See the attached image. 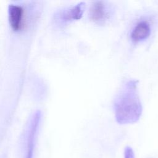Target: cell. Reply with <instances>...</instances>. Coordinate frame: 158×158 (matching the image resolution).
I'll return each mask as SVG.
<instances>
[{"instance_id":"6da1fadb","label":"cell","mask_w":158,"mask_h":158,"mask_svg":"<svg viewBox=\"0 0 158 158\" xmlns=\"http://www.w3.org/2000/svg\"><path fill=\"white\" fill-rule=\"evenodd\" d=\"M114 108L115 118L119 123H128L138 119L141 107L134 81L124 83L115 98Z\"/></svg>"},{"instance_id":"7a4b0ae2","label":"cell","mask_w":158,"mask_h":158,"mask_svg":"<svg viewBox=\"0 0 158 158\" xmlns=\"http://www.w3.org/2000/svg\"><path fill=\"white\" fill-rule=\"evenodd\" d=\"M85 2H80L72 6L60 9L54 14V22L58 25H64L68 22L80 19L85 9Z\"/></svg>"},{"instance_id":"3957f363","label":"cell","mask_w":158,"mask_h":158,"mask_svg":"<svg viewBox=\"0 0 158 158\" xmlns=\"http://www.w3.org/2000/svg\"><path fill=\"white\" fill-rule=\"evenodd\" d=\"M113 10L110 5L102 1H94L89 10V17L98 24H104L112 15Z\"/></svg>"},{"instance_id":"277c9868","label":"cell","mask_w":158,"mask_h":158,"mask_svg":"<svg viewBox=\"0 0 158 158\" xmlns=\"http://www.w3.org/2000/svg\"><path fill=\"white\" fill-rule=\"evenodd\" d=\"M8 14L9 23L12 28L15 31L22 29L23 15L22 7L17 4H10L8 7Z\"/></svg>"},{"instance_id":"5b68a950","label":"cell","mask_w":158,"mask_h":158,"mask_svg":"<svg viewBox=\"0 0 158 158\" xmlns=\"http://www.w3.org/2000/svg\"><path fill=\"white\" fill-rule=\"evenodd\" d=\"M151 31L149 24L146 21H141L136 23L131 32V38L134 41H139L147 38Z\"/></svg>"}]
</instances>
